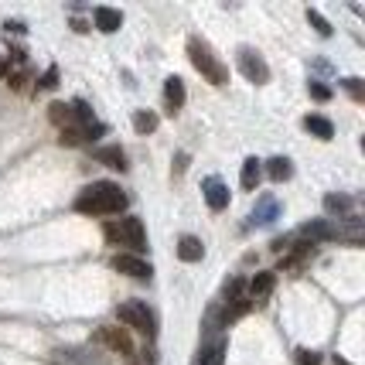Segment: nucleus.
<instances>
[{
  "label": "nucleus",
  "instance_id": "f257e3e1",
  "mask_svg": "<svg viewBox=\"0 0 365 365\" xmlns=\"http://www.w3.org/2000/svg\"><path fill=\"white\" fill-rule=\"evenodd\" d=\"M127 205V191L120 185H113V181H93L76 198V212H82V215H120Z\"/></svg>",
  "mask_w": 365,
  "mask_h": 365
},
{
  "label": "nucleus",
  "instance_id": "f03ea898",
  "mask_svg": "<svg viewBox=\"0 0 365 365\" xmlns=\"http://www.w3.org/2000/svg\"><path fill=\"white\" fill-rule=\"evenodd\" d=\"M103 236L110 239L113 246H123L130 250V256H137L147 250V229L137 215H123V219H110L103 225Z\"/></svg>",
  "mask_w": 365,
  "mask_h": 365
},
{
  "label": "nucleus",
  "instance_id": "7ed1b4c3",
  "mask_svg": "<svg viewBox=\"0 0 365 365\" xmlns=\"http://www.w3.org/2000/svg\"><path fill=\"white\" fill-rule=\"evenodd\" d=\"M188 58H191V65L202 72V79H208L212 86H225V82H229V68H225V62L212 51L208 41L188 38Z\"/></svg>",
  "mask_w": 365,
  "mask_h": 365
},
{
  "label": "nucleus",
  "instance_id": "20e7f679",
  "mask_svg": "<svg viewBox=\"0 0 365 365\" xmlns=\"http://www.w3.org/2000/svg\"><path fill=\"white\" fill-rule=\"evenodd\" d=\"M116 318H120V324H123V328H137V331L147 334L150 341L158 338V318H154V311H150L143 301L120 304V307H116Z\"/></svg>",
  "mask_w": 365,
  "mask_h": 365
},
{
  "label": "nucleus",
  "instance_id": "39448f33",
  "mask_svg": "<svg viewBox=\"0 0 365 365\" xmlns=\"http://www.w3.org/2000/svg\"><path fill=\"white\" fill-rule=\"evenodd\" d=\"M239 72L250 82H256V86L270 82V65L263 62V55L256 48H239Z\"/></svg>",
  "mask_w": 365,
  "mask_h": 365
},
{
  "label": "nucleus",
  "instance_id": "423d86ee",
  "mask_svg": "<svg viewBox=\"0 0 365 365\" xmlns=\"http://www.w3.org/2000/svg\"><path fill=\"white\" fill-rule=\"evenodd\" d=\"M110 267L116 273H127V277H133V280H150V277H154V267H150L147 259H140V256H130V253H116L110 259Z\"/></svg>",
  "mask_w": 365,
  "mask_h": 365
},
{
  "label": "nucleus",
  "instance_id": "0eeeda50",
  "mask_svg": "<svg viewBox=\"0 0 365 365\" xmlns=\"http://www.w3.org/2000/svg\"><path fill=\"white\" fill-rule=\"evenodd\" d=\"M297 236L307 239V242L314 246V242H331V239H338L341 236V229L331 225L328 219H311V222H304L301 229H297Z\"/></svg>",
  "mask_w": 365,
  "mask_h": 365
},
{
  "label": "nucleus",
  "instance_id": "6e6552de",
  "mask_svg": "<svg viewBox=\"0 0 365 365\" xmlns=\"http://www.w3.org/2000/svg\"><path fill=\"white\" fill-rule=\"evenodd\" d=\"M99 341L110 351L123 355V359H133V341H130L127 328H99Z\"/></svg>",
  "mask_w": 365,
  "mask_h": 365
},
{
  "label": "nucleus",
  "instance_id": "1a4fd4ad",
  "mask_svg": "<svg viewBox=\"0 0 365 365\" xmlns=\"http://www.w3.org/2000/svg\"><path fill=\"white\" fill-rule=\"evenodd\" d=\"M202 195H205V202L212 212H222V208H229V188H225L222 178H205L202 181Z\"/></svg>",
  "mask_w": 365,
  "mask_h": 365
},
{
  "label": "nucleus",
  "instance_id": "9d476101",
  "mask_svg": "<svg viewBox=\"0 0 365 365\" xmlns=\"http://www.w3.org/2000/svg\"><path fill=\"white\" fill-rule=\"evenodd\" d=\"M280 219V202L273 198V195H259V202H256L253 215H250V225H270Z\"/></svg>",
  "mask_w": 365,
  "mask_h": 365
},
{
  "label": "nucleus",
  "instance_id": "9b49d317",
  "mask_svg": "<svg viewBox=\"0 0 365 365\" xmlns=\"http://www.w3.org/2000/svg\"><path fill=\"white\" fill-rule=\"evenodd\" d=\"M185 99H188L185 79H181V76H168V79H164V103H168V113L175 116V113L185 106Z\"/></svg>",
  "mask_w": 365,
  "mask_h": 365
},
{
  "label": "nucleus",
  "instance_id": "f8f14e48",
  "mask_svg": "<svg viewBox=\"0 0 365 365\" xmlns=\"http://www.w3.org/2000/svg\"><path fill=\"white\" fill-rule=\"evenodd\" d=\"M273 287H277V273H270V270L256 273L253 280H250V297H246V301H250V304H263L273 294Z\"/></svg>",
  "mask_w": 365,
  "mask_h": 365
},
{
  "label": "nucleus",
  "instance_id": "ddd939ff",
  "mask_svg": "<svg viewBox=\"0 0 365 365\" xmlns=\"http://www.w3.org/2000/svg\"><path fill=\"white\" fill-rule=\"evenodd\" d=\"M307 259H314V246H311V242H301V246L280 253V270H301Z\"/></svg>",
  "mask_w": 365,
  "mask_h": 365
},
{
  "label": "nucleus",
  "instance_id": "4468645a",
  "mask_svg": "<svg viewBox=\"0 0 365 365\" xmlns=\"http://www.w3.org/2000/svg\"><path fill=\"white\" fill-rule=\"evenodd\" d=\"M48 116H51V123L62 130V133H68V130H79L76 113H72V106H65V103H51V106H48Z\"/></svg>",
  "mask_w": 365,
  "mask_h": 365
},
{
  "label": "nucleus",
  "instance_id": "2eb2a0df",
  "mask_svg": "<svg viewBox=\"0 0 365 365\" xmlns=\"http://www.w3.org/2000/svg\"><path fill=\"white\" fill-rule=\"evenodd\" d=\"M93 21H96V28H99L103 34H113V31H120V28H123V14H120V11H113V7H96Z\"/></svg>",
  "mask_w": 365,
  "mask_h": 365
},
{
  "label": "nucleus",
  "instance_id": "dca6fc26",
  "mask_svg": "<svg viewBox=\"0 0 365 365\" xmlns=\"http://www.w3.org/2000/svg\"><path fill=\"white\" fill-rule=\"evenodd\" d=\"M93 158L99 164H106L113 171H127V154H123V147H96Z\"/></svg>",
  "mask_w": 365,
  "mask_h": 365
},
{
  "label": "nucleus",
  "instance_id": "f3484780",
  "mask_svg": "<svg viewBox=\"0 0 365 365\" xmlns=\"http://www.w3.org/2000/svg\"><path fill=\"white\" fill-rule=\"evenodd\" d=\"M304 130H307V133H314L318 140H331L334 137L331 120H328V116H318V113H307V116H304Z\"/></svg>",
  "mask_w": 365,
  "mask_h": 365
},
{
  "label": "nucleus",
  "instance_id": "a211bd4d",
  "mask_svg": "<svg viewBox=\"0 0 365 365\" xmlns=\"http://www.w3.org/2000/svg\"><path fill=\"white\" fill-rule=\"evenodd\" d=\"M178 256H181L185 263H198V259L205 256L202 239H198V236H181V239H178Z\"/></svg>",
  "mask_w": 365,
  "mask_h": 365
},
{
  "label": "nucleus",
  "instance_id": "6ab92c4d",
  "mask_svg": "<svg viewBox=\"0 0 365 365\" xmlns=\"http://www.w3.org/2000/svg\"><path fill=\"white\" fill-rule=\"evenodd\" d=\"M259 178H263V160L256 158L242 160V191H256L259 188Z\"/></svg>",
  "mask_w": 365,
  "mask_h": 365
},
{
  "label": "nucleus",
  "instance_id": "aec40b11",
  "mask_svg": "<svg viewBox=\"0 0 365 365\" xmlns=\"http://www.w3.org/2000/svg\"><path fill=\"white\" fill-rule=\"evenodd\" d=\"M267 175H270V181H290V175H294V164H290V158H270L267 160Z\"/></svg>",
  "mask_w": 365,
  "mask_h": 365
},
{
  "label": "nucleus",
  "instance_id": "412c9836",
  "mask_svg": "<svg viewBox=\"0 0 365 365\" xmlns=\"http://www.w3.org/2000/svg\"><path fill=\"white\" fill-rule=\"evenodd\" d=\"M324 212L328 215H349L351 219V198L349 195H328L324 198Z\"/></svg>",
  "mask_w": 365,
  "mask_h": 365
},
{
  "label": "nucleus",
  "instance_id": "4be33fe9",
  "mask_svg": "<svg viewBox=\"0 0 365 365\" xmlns=\"http://www.w3.org/2000/svg\"><path fill=\"white\" fill-rule=\"evenodd\" d=\"M158 113H150V110H137L133 113V130H137V133H154V130H158Z\"/></svg>",
  "mask_w": 365,
  "mask_h": 365
},
{
  "label": "nucleus",
  "instance_id": "5701e85b",
  "mask_svg": "<svg viewBox=\"0 0 365 365\" xmlns=\"http://www.w3.org/2000/svg\"><path fill=\"white\" fill-rule=\"evenodd\" d=\"M222 351H225L222 341H215V345L202 349V351H198V365H219V362H222Z\"/></svg>",
  "mask_w": 365,
  "mask_h": 365
},
{
  "label": "nucleus",
  "instance_id": "b1692460",
  "mask_svg": "<svg viewBox=\"0 0 365 365\" xmlns=\"http://www.w3.org/2000/svg\"><path fill=\"white\" fill-rule=\"evenodd\" d=\"M246 311H250V301H246V297H239V301H229V304H225V314H222V318L225 321H236V318H242Z\"/></svg>",
  "mask_w": 365,
  "mask_h": 365
},
{
  "label": "nucleus",
  "instance_id": "393cba45",
  "mask_svg": "<svg viewBox=\"0 0 365 365\" xmlns=\"http://www.w3.org/2000/svg\"><path fill=\"white\" fill-rule=\"evenodd\" d=\"M307 21H311V28H314L321 38H331V24H328V21H324L318 11H307Z\"/></svg>",
  "mask_w": 365,
  "mask_h": 365
},
{
  "label": "nucleus",
  "instance_id": "a878e982",
  "mask_svg": "<svg viewBox=\"0 0 365 365\" xmlns=\"http://www.w3.org/2000/svg\"><path fill=\"white\" fill-rule=\"evenodd\" d=\"M307 93L314 96L318 103H328V99H331V89H328V86H321L318 79H311V82H307Z\"/></svg>",
  "mask_w": 365,
  "mask_h": 365
},
{
  "label": "nucleus",
  "instance_id": "bb28decb",
  "mask_svg": "<svg viewBox=\"0 0 365 365\" xmlns=\"http://www.w3.org/2000/svg\"><path fill=\"white\" fill-rule=\"evenodd\" d=\"M242 287H246V280H242V277H236L232 284L225 287V304H229V301H239V297H242Z\"/></svg>",
  "mask_w": 365,
  "mask_h": 365
},
{
  "label": "nucleus",
  "instance_id": "cd10ccee",
  "mask_svg": "<svg viewBox=\"0 0 365 365\" xmlns=\"http://www.w3.org/2000/svg\"><path fill=\"white\" fill-rule=\"evenodd\" d=\"M38 86H41V89H55V86H58V68L51 65L45 76H41V82H38Z\"/></svg>",
  "mask_w": 365,
  "mask_h": 365
},
{
  "label": "nucleus",
  "instance_id": "c85d7f7f",
  "mask_svg": "<svg viewBox=\"0 0 365 365\" xmlns=\"http://www.w3.org/2000/svg\"><path fill=\"white\" fill-rule=\"evenodd\" d=\"M341 86H345V89H349V93H351V99H362V79H355V76H351V79H345V82H341Z\"/></svg>",
  "mask_w": 365,
  "mask_h": 365
},
{
  "label": "nucleus",
  "instance_id": "c756f323",
  "mask_svg": "<svg viewBox=\"0 0 365 365\" xmlns=\"http://www.w3.org/2000/svg\"><path fill=\"white\" fill-rule=\"evenodd\" d=\"M297 365H321L318 351H297Z\"/></svg>",
  "mask_w": 365,
  "mask_h": 365
}]
</instances>
